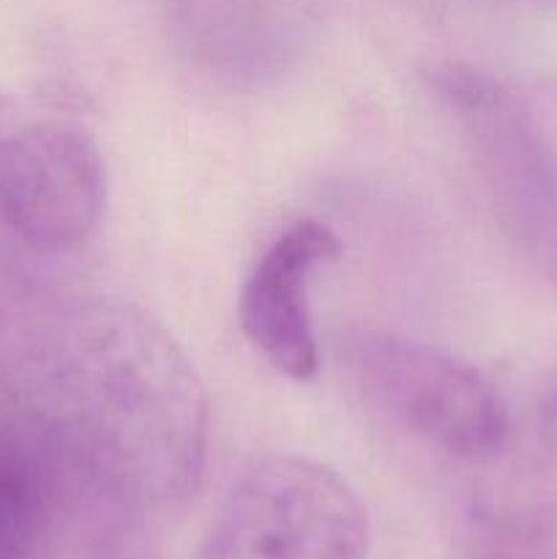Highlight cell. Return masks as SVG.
<instances>
[{
  "label": "cell",
  "mask_w": 557,
  "mask_h": 559,
  "mask_svg": "<svg viewBox=\"0 0 557 559\" xmlns=\"http://www.w3.org/2000/svg\"><path fill=\"white\" fill-rule=\"evenodd\" d=\"M22 402L91 489L151 527L200 489L205 385L140 306L91 300L66 311Z\"/></svg>",
  "instance_id": "cell-1"
},
{
  "label": "cell",
  "mask_w": 557,
  "mask_h": 559,
  "mask_svg": "<svg viewBox=\"0 0 557 559\" xmlns=\"http://www.w3.org/2000/svg\"><path fill=\"white\" fill-rule=\"evenodd\" d=\"M344 380L380 418L462 464H489L511 440L497 388L467 360L375 325L336 344Z\"/></svg>",
  "instance_id": "cell-2"
},
{
  "label": "cell",
  "mask_w": 557,
  "mask_h": 559,
  "mask_svg": "<svg viewBox=\"0 0 557 559\" xmlns=\"http://www.w3.org/2000/svg\"><path fill=\"white\" fill-rule=\"evenodd\" d=\"M424 80L459 123L506 238L557 284V151L533 109L467 63L429 66Z\"/></svg>",
  "instance_id": "cell-3"
},
{
  "label": "cell",
  "mask_w": 557,
  "mask_h": 559,
  "mask_svg": "<svg viewBox=\"0 0 557 559\" xmlns=\"http://www.w3.org/2000/svg\"><path fill=\"white\" fill-rule=\"evenodd\" d=\"M369 519L353 486L295 453L251 462L189 559H366Z\"/></svg>",
  "instance_id": "cell-4"
},
{
  "label": "cell",
  "mask_w": 557,
  "mask_h": 559,
  "mask_svg": "<svg viewBox=\"0 0 557 559\" xmlns=\"http://www.w3.org/2000/svg\"><path fill=\"white\" fill-rule=\"evenodd\" d=\"M107 207V164L82 126L42 120L0 151V213L42 254H63L96 233Z\"/></svg>",
  "instance_id": "cell-5"
},
{
  "label": "cell",
  "mask_w": 557,
  "mask_h": 559,
  "mask_svg": "<svg viewBox=\"0 0 557 559\" xmlns=\"http://www.w3.org/2000/svg\"><path fill=\"white\" fill-rule=\"evenodd\" d=\"M328 224L304 218L284 229L246 276L238 320L246 338L287 380L309 382L320 371V342L309 311V282L317 267L342 254Z\"/></svg>",
  "instance_id": "cell-6"
},
{
  "label": "cell",
  "mask_w": 557,
  "mask_h": 559,
  "mask_svg": "<svg viewBox=\"0 0 557 559\" xmlns=\"http://www.w3.org/2000/svg\"><path fill=\"white\" fill-rule=\"evenodd\" d=\"M58 462L22 399L0 404V559H52Z\"/></svg>",
  "instance_id": "cell-7"
},
{
  "label": "cell",
  "mask_w": 557,
  "mask_h": 559,
  "mask_svg": "<svg viewBox=\"0 0 557 559\" xmlns=\"http://www.w3.org/2000/svg\"><path fill=\"white\" fill-rule=\"evenodd\" d=\"M535 437L538 445L549 459H557V369L546 371L544 380L538 382L533 404Z\"/></svg>",
  "instance_id": "cell-8"
}]
</instances>
